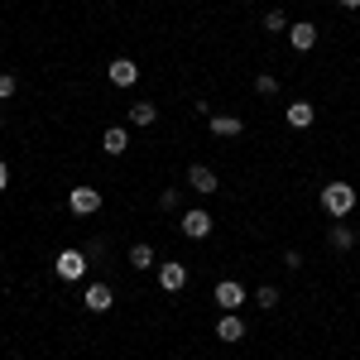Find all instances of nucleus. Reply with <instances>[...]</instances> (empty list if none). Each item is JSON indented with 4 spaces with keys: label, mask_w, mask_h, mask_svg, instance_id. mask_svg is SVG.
<instances>
[{
    "label": "nucleus",
    "mask_w": 360,
    "mask_h": 360,
    "mask_svg": "<svg viewBox=\"0 0 360 360\" xmlns=\"http://www.w3.org/2000/svg\"><path fill=\"white\" fill-rule=\"evenodd\" d=\"M111 303H115L111 283H86V293H82V307H86V312H111Z\"/></svg>",
    "instance_id": "7"
},
{
    "label": "nucleus",
    "mask_w": 360,
    "mask_h": 360,
    "mask_svg": "<svg viewBox=\"0 0 360 360\" xmlns=\"http://www.w3.org/2000/svg\"><path fill=\"white\" fill-rule=\"evenodd\" d=\"M68 207H72L77 217H96V212H101V193L82 183V188H72V193H68Z\"/></svg>",
    "instance_id": "5"
},
{
    "label": "nucleus",
    "mask_w": 360,
    "mask_h": 360,
    "mask_svg": "<svg viewBox=\"0 0 360 360\" xmlns=\"http://www.w3.org/2000/svg\"><path fill=\"white\" fill-rule=\"evenodd\" d=\"M288 44H293L298 53H307V49H317V25H307V20H298V25L288 29Z\"/></svg>",
    "instance_id": "12"
},
{
    "label": "nucleus",
    "mask_w": 360,
    "mask_h": 360,
    "mask_svg": "<svg viewBox=\"0 0 360 360\" xmlns=\"http://www.w3.org/2000/svg\"><path fill=\"white\" fill-rule=\"evenodd\" d=\"M351 245H356V231H351L346 221H336V226H332V250H341V255H346Z\"/></svg>",
    "instance_id": "17"
},
{
    "label": "nucleus",
    "mask_w": 360,
    "mask_h": 360,
    "mask_svg": "<svg viewBox=\"0 0 360 360\" xmlns=\"http://www.w3.org/2000/svg\"><path fill=\"white\" fill-rule=\"evenodd\" d=\"M264 29H269V34H288V15H283V10H269V15H264Z\"/></svg>",
    "instance_id": "19"
},
{
    "label": "nucleus",
    "mask_w": 360,
    "mask_h": 360,
    "mask_svg": "<svg viewBox=\"0 0 360 360\" xmlns=\"http://www.w3.org/2000/svg\"><path fill=\"white\" fill-rule=\"evenodd\" d=\"M288 125H293V130H307V125H312V120H317V111H312V101H288Z\"/></svg>",
    "instance_id": "14"
},
{
    "label": "nucleus",
    "mask_w": 360,
    "mask_h": 360,
    "mask_svg": "<svg viewBox=\"0 0 360 360\" xmlns=\"http://www.w3.org/2000/svg\"><path fill=\"white\" fill-rule=\"evenodd\" d=\"M15 96V72H0V101H10Z\"/></svg>",
    "instance_id": "22"
},
{
    "label": "nucleus",
    "mask_w": 360,
    "mask_h": 360,
    "mask_svg": "<svg viewBox=\"0 0 360 360\" xmlns=\"http://www.w3.org/2000/svg\"><path fill=\"white\" fill-rule=\"evenodd\" d=\"M159 207H164V212H178V207H183V197H178V188H168V193H159Z\"/></svg>",
    "instance_id": "21"
},
{
    "label": "nucleus",
    "mask_w": 360,
    "mask_h": 360,
    "mask_svg": "<svg viewBox=\"0 0 360 360\" xmlns=\"http://www.w3.org/2000/svg\"><path fill=\"white\" fill-rule=\"evenodd\" d=\"M183 236H188V240H207V236H212V217H207V212H202V207H193V212H183Z\"/></svg>",
    "instance_id": "6"
},
{
    "label": "nucleus",
    "mask_w": 360,
    "mask_h": 360,
    "mask_svg": "<svg viewBox=\"0 0 360 360\" xmlns=\"http://www.w3.org/2000/svg\"><path fill=\"white\" fill-rule=\"evenodd\" d=\"M159 288H164V293H183V288H188V264H183V259H164V264H159Z\"/></svg>",
    "instance_id": "3"
},
{
    "label": "nucleus",
    "mask_w": 360,
    "mask_h": 360,
    "mask_svg": "<svg viewBox=\"0 0 360 360\" xmlns=\"http://www.w3.org/2000/svg\"><path fill=\"white\" fill-rule=\"evenodd\" d=\"M5 188H10V164L0 159V193H5Z\"/></svg>",
    "instance_id": "23"
},
{
    "label": "nucleus",
    "mask_w": 360,
    "mask_h": 360,
    "mask_svg": "<svg viewBox=\"0 0 360 360\" xmlns=\"http://www.w3.org/2000/svg\"><path fill=\"white\" fill-rule=\"evenodd\" d=\"M86 250H58V259H53V269H58V278L63 283H77V278L86 274Z\"/></svg>",
    "instance_id": "2"
},
{
    "label": "nucleus",
    "mask_w": 360,
    "mask_h": 360,
    "mask_svg": "<svg viewBox=\"0 0 360 360\" xmlns=\"http://www.w3.org/2000/svg\"><path fill=\"white\" fill-rule=\"evenodd\" d=\"M255 91H259V96H278V82L264 72V77H255Z\"/></svg>",
    "instance_id": "20"
},
{
    "label": "nucleus",
    "mask_w": 360,
    "mask_h": 360,
    "mask_svg": "<svg viewBox=\"0 0 360 360\" xmlns=\"http://www.w3.org/2000/svg\"><path fill=\"white\" fill-rule=\"evenodd\" d=\"M212 298H217V307H221V312H240V307H245V288H240L236 278H221Z\"/></svg>",
    "instance_id": "4"
},
{
    "label": "nucleus",
    "mask_w": 360,
    "mask_h": 360,
    "mask_svg": "<svg viewBox=\"0 0 360 360\" xmlns=\"http://www.w3.org/2000/svg\"><path fill=\"white\" fill-rule=\"evenodd\" d=\"M101 149H106L111 159H120V154L130 149V130H125V125H111V130L101 135Z\"/></svg>",
    "instance_id": "13"
},
{
    "label": "nucleus",
    "mask_w": 360,
    "mask_h": 360,
    "mask_svg": "<svg viewBox=\"0 0 360 360\" xmlns=\"http://www.w3.org/2000/svg\"><path fill=\"white\" fill-rule=\"evenodd\" d=\"M356 202H360V193L351 183H327V188H322V212L336 217V221H346V217L356 212Z\"/></svg>",
    "instance_id": "1"
},
{
    "label": "nucleus",
    "mask_w": 360,
    "mask_h": 360,
    "mask_svg": "<svg viewBox=\"0 0 360 360\" xmlns=\"http://www.w3.org/2000/svg\"><path fill=\"white\" fill-rule=\"evenodd\" d=\"M255 303L264 307V312H274V307H278V288H274V283H259V288H255Z\"/></svg>",
    "instance_id": "18"
},
{
    "label": "nucleus",
    "mask_w": 360,
    "mask_h": 360,
    "mask_svg": "<svg viewBox=\"0 0 360 360\" xmlns=\"http://www.w3.org/2000/svg\"><path fill=\"white\" fill-rule=\"evenodd\" d=\"M106 77H111V86H135L139 82V63L135 58H115L111 68H106Z\"/></svg>",
    "instance_id": "8"
},
{
    "label": "nucleus",
    "mask_w": 360,
    "mask_h": 360,
    "mask_svg": "<svg viewBox=\"0 0 360 360\" xmlns=\"http://www.w3.org/2000/svg\"><path fill=\"white\" fill-rule=\"evenodd\" d=\"M130 269H154V245H130Z\"/></svg>",
    "instance_id": "16"
},
{
    "label": "nucleus",
    "mask_w": 360,
    "mask_h": 360,
    "mask_svg": "<svg viewBox=\"0 0 360 360\" xmlns=\"http://www.w3.org/2000/svg\"><path fill=\"white\" fill-rule=\"evenodd\" d=\"M0 125H5V111H0Z\"/></svg>",
    "instance_id": "25"
},
{
    "label": "nucleus",
    "mask_w": 360,
    "mask_h": 360,
    "mask_svg": "<svg viewBox=\"0 0 360 360\" xmlns=\"http://www.w3.org/2000/svg\"><path fill=\"white\" fill-rule=\"evenodd\" d=\"M154 120H159V106H154V101H135V106H130V125L144 130V125H154Z\"/></svg>",
    "instance_id": "15"
},
{
    "label": "nucleus",
    "mask_w": 360,
    "mask_h": 360,
    "mask_svg": "<svg viewBox=\"0 0 360 360\" xmlns=\"http://www.w3.org/2000/svg\"><path fill=\"white\" fill-rule=\"evenodd\" d=\"M188 183H193L197 193H207V197H212L217 188H221V178H217V173H212L207 164H193V168H188Z\"/></svg>",
    "instance_id": "10"
},
{
    "label": "nucleus",
    "mask_w": 360,
    "mask_h": 360,
    "mask_svg": "<svg viewBox=\"0 0 360 360\" xmlns=\"http://www.w3.org/2000/svg\"><path fill=\"white\" fill-rule=\"evenodd\" d=\"M217 341H245V322H240V312H226L221 322H217Z\"/></svg>",
    "instance_id": "11"
},
{
    "label": "nucleus",
    "mask_w": 360,
    "mask_h": 360,
    "mask_svg": "<svg viewBox=\"0 0 360 360\" xmlns=\"http://www.w3.org/2000/svg\"><path fill=\"white\" fill-rule=\"evenodd\" d=\"M341 10H360V0H341Z\"/></svg>",
    "instance_id": "24"
},
{
    "label": "nucleus",
    "mask_w": 360,
    "mask_h": 360,
    "mask_svg": "<svg viewBox=\"0 0 360 360\" xmlns=\"http://www.w3.org/2000/svg\"><path fill=\"white\" fill-rule=\"evenodd\" d=\"M0 264H5V259H0Z\"/></svg>",
    "instance_id": "26"
},
{
    "label": "nucleus",
    "mask_w": 360,
    "mask_h": 360,
    "mask_svg": "<svg viewBox=\"0 0 360 360\" xmlns=\"http://www.w3.org/2000/svg\"><path fill=\"white\" fill-rule=\"evenodd\" d=\"M207 130L217 139H236L240 130H245V120H236V115H207Z\"/></svg>",
    "instance_id": "9"
}]
</instances>
